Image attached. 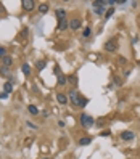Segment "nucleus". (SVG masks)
I'll return each instance as SVG.
<instances>
[{"label": "nucleus", "mask_w": 140, "mask_h": 159, "mask_svg": "<svg viewBox=\"0 0 140 159\" xmlns=\"http://www.w3.org/2000/svg\"><path fill=\"white\" fill-rule=\"evenodd\" d=\"M28 34H29V29H28V28H24V29H23V36L28 37Z\"/></svg>", "instance_id": "nucleus-27"}, {"label": "nucleus", "mask_w": 140, "mask_h": 159, "mask_svg": "<svg viewBox=\"0 0 140 159\" xmlns=\"http://www.w3.org/2000/svg\"><path fill=\"white\" fill-rule=\"evenodd\" d=\"M5 10H3V7H2V5H0V13H3Z\"/></svg>", "instance_id": "nucleus-30"}, {"label": "nucleus", "mask_w": 140, "mask_h": 159, "mask_svg": "<svg viewBox=\"0 0 140 159\" xmlns=\"http://www.w3.org/2000/svg\"><path fill=\"white\" fill-rule=\"evenodd\" d=\"M3 92L5 93H11L13 92V84L11 82H5L3 84Z\"/></svg>", "instance_id": "nucleus-16"}, {"label": "nucleus", "mask_w": 140, "mask_h": 159, "mask_svg": "<svg viewBox=\"0 0 140 159\" xmlns=\"http://www.w3.org/2000/svg\"><path fill=\"white\" fill-rule=\"evenodd\" d=\"M68 100H69V101L73 103L74 106H77V105H79V100H81V97H79V93L76 92V90H71L69 95H68Z\"/></svg>", "instance_id": "nucleus-4"}, {"label": "nucleus", "mask_w": 140, "mask_h": 159, "mask_svg": "<svg viewBox=\"0 0 140 159\" xmlns=\"http://www.w3.org/2000/svg\"><path fill=\"white\" fill-rule=\"evenodd\" d=\"M45 66H47V63L44 61V60H39V61H36V68H37L39 71H44V69H45Z\"/></svg>", "instance_id": "nucleus-17"}, {"label": "nucleus", "mask_w": 140, "mask_h": 159, "mask_svg": "<svg viewBox=\"0 0 140 159\" xmlns=\"http://www.w3.org/2000/svg\"><path fill=\"white\" fill-rule=\"evenodd\" d=\"M2 66L11 68V66H13V58H11V56H8V55H5V56L2 58Z\"/></svg>", "instance_id": "nucleus-8"}, {"label": "nucleus", "mask_w": 140, "mask_h": 159, "mask_svg": "<svg viewBox=\"0 0 140 159\" xmlns=\"http://www.w3.org/2000/svg\"><path fill=\"white\" fill-rule=\"evenodd\" d=\"M121 138H122L124 142H131V140L135 138V134H134L132 130H124L122 134H121Z\"/></svg>", "instance_id": "nucleus-5"}, {"label": "nucleus", "mask_w": 140, "mask_h": 159, "mask_svg": "<svg viewBox=\"0 0 140 159\" xmlns=\"http://www.w3.org/2000/svg\"><path fill=\"white\" fill-rule=\"evenodd\" d=\"M81 24H82V21L77 19V18H74V19H69V29H71V31H77V29L81 28Z\"/></svg>", "instance_id": "nucleus-6"}, {"label": "nucleus", "mask_w": 140, "mask_h": 159, "mask_svg": "<svg viewBox=\"0 0 140 159\" xmlns=\"http://www.w3.org/2000/svg\"><path fill=\"white\" fill-rule=\"evenodd\" d=\"M21 72L24 74L26 77H29V76H31V68H29V64H28V63H24V64L21 66Z\"/></svg>", "instance_id": "nucleus-13"}, {"label": "nucleus", "mask_w": 140, "mask_h": 159, "mask_svg": "<svg viewBox=\"0 0 140 159\" xmlns=\"http://www.w3.org/2000/svg\"><path fill=\"white\" fill-rule=\"evenodd\" d=\"M0 98H2V100H7V98H8V93H5V92H2V93H0Z\"/></svg>", "instance_id": "nucleus-26"}, {"label": "nucleus", "mask_w": 140, "mask_h": 159, "mask_svg": "<svg viewBox=\"0 0 140 159\" xmlns=\"http://www.w3.org/2000/svg\"><path fill=\"white\" fill-rule=\"evenodd\" d=\"M58 125H60V127H65L66 122H65V121H58Z\"/></svg>", "instance_id": "nucleus-29"}, {"label": "nucleus", "mask_w": 140, "mask_h": 159, "mask_svg": "<svg viewBox=\"0 0 140 159\" xmlns=\"http://www.w3.org/2000/svg\"><path fill=\"white\" fill-rule=\"evenodd\" d=\"M105 52H108V53H114L116 50H118V42L114 40V39H111V40H108L106 44H105Z\"/></svg>", "instance_id": "nucleus-2"}, {"label": "nucleus", "mask_w": 140, "mask_h": 159, "mask_svg": "<svg viewBox=\"0 0 140 159\" xmlns=\"http://www.w3.org/2000/svg\"><path fill=\"white\" fill-rule=\"evenodd\" d=\"M42 159H50V158H42Z\"/></svg>", "instance_id": "nucleus-31"}, {"label": "nucleus", "mask_w": 140, "mask_h": 159, "mask_svg": "<svg viewBox=\"0 0 140 159\" xmlns=\"http://www.w3.org/2000/svg\"><path fill=\"white\" fill-rule=\"evenodd\" d=\"M0 76H2V77H10V68L2 66V68H0Z\"/></svg>", "instance_id": "nucleus-15"}, {"label": "nucleus", "mask_w": 140, "mask_h": 159, "mask_svg": "<svg viewBox=\"0 0 140 159\" xmlns=\"http://www.w3.org/2000/svg\"><path fill=\"white\" fill-rule=\"evenodd\" d=\"M26 125L31 127V129H34V130H37V125H36V124H32L31 121H26Z\"/></svg>", "instance_id": "nucleus-23"}, {"label": "nucleus", "mask_w": 140, "mask_h": 159, "mask_svg": "<svg viewBox=\"0 0 140 159\" xmlns=\"http://www.w3.org/2000/svg\"><path fill=\"white\" fill-rule=\"evenodd\" d=\"M114 82H116V85H118V87H119V85H122V84H121V81H119L118 77H114Z\"/></svg>", "instance_id": "nucleus-28"}, {"label": "nucleus", "mask_w": 140, "mask_h": 159, "mask_svg": "<svg viewBox=\"0 0 140 159\" xmlns=\"http://www.w3.org/2000/svg\"><path fill=\"white\" fill-rule=\"evenodd\" d=\"M55 15H57V19L61 21V19H66V11L63 8H58L57 11H55Z\"/></svg>", "instance_id": "nucleus-12"}, {"label": "nucleus", "mask_w": 140, "mask_h": 159, "mask_svg": "<svg viewBox=\"0 0 140 159\" xmlns=\"http://www.w3.org/2000/svg\"><path fill=\"white\" fill-rule=\"evenodd\" d=\"M79 121H81V125L84 127V129H90V127H94V117L89 114H81V117H79Z\"/></svg>", "instance_id": "nucleus-1"}, {"label": "nucleus", "mask_w": 140, "mask_h": 159, "mask_svg": "<svg viewBox=\"0 0 140 159\" xmlns=\"http://www.w3.org/2000/svg\"><path fill=\"white\" fill-rule=\"evenodd\" d=\"M113 15H114V7H111V8H110L106 13H105V19H110Z\"/></svg>", "instance_id": "nucleus-20"}, {"label": "nucleus", "mask_w": 140, "mask_h": 159, "mask_svg": "<svg viewBox=\"0 0 140 159\" xmlns=\"http://www.w3.org/2000/svg\"><path fill=\"white\" fill-rule=\"evenodd\" d=\"M28 111H29V114H32V116L40 114V109H37V106H36V105H29L28 106Z\"/></svg>", "instance_id": "nucleus-11"}, {"label": "nucleus", "mask_w": 140, "mask_h": 159, "mask_svg": "<svg viewBox=\"0 0 140 159\" xmlns=\"http://www.w3.org/2000/svg\"><path fill=\"white\" fill-rule=\"evenodd\" d=\"M87 105V98H81V100H79V108H84V106Z\"/></svg>", "instance_id": "nucleus-22"}, {"label": "nucleus", "mask_w": 140, "mask_h": 159, "mask_svg": "<svg viewBox=\"0 0 140 159\" xmlns=\"http://www.w3.org/2000/svg\"><path fill=\"white\" fill-rule=\"evenodd\" d=\"M57 101L60 103V105H66V103H68V95H65V93H57Z\"/></svg>", "instance_id": "nucleus-10"}, {"label": "nucleus", "mask_w": 140, "mask_h": 159, "mask_svg": "<svg viewBox=\"0 0 140 159\" xmlns=\"http://www.w3.org/2000/svg\"><path fill=\"white\" fill-rule=\"evenodd\" d=\"M68 84H73V85H77V77H76L74 74H71V76H68Z\"/></svg>", "instance_id": "nucleus-18"}, {"label": "nucleus", "mask_w": 140, "mask_h": 159, "mask_svg": "<svg viewBox=\"0 0 140 159\" xmlns=\"http://www.w3.org/2000/svg\"><path fill=\"white\" fill-rule=\"evenodd\" d=\"M90 36H92V29L85 28V29H84V32H82V37H84V39H87V37H90Z\"/></svg>", "instance_id": "nucleus-21"}, {"label": "nucleus", "mask_w": 140, "mask_h": 159, "mask_svg": "<svg viewBox=\"0 0 140 159\" xmlns=\"http://www.w3.org/2000/svg\"><path fill=\"white\" fill-rule=\"evenodd\" d=\"M21 7H23L24 11H32V10L36 8V2H34V0H23V2H21Z\"/></svg>", "instance_id": "nucleus-3"}, {"label": "nucleus", "mask_w": 140, "mask_h": 159, "mask_svg": "<svg viewBox=\"0 0 140 159\" xmlns=\"http://www.w3.org/2000/svg\"><path fill=\"white\" fill-rule=\"evenodd\" d=\"M39 11H40L42 15H45V13L48 11V5H47V3H40V5H39Z\"/></svg>", "instance_id": "nucleus-19"}, {"label": "nucleus", "mask_w": 140, "mask_h": 159, "mask_svg": "<svg viewBox=\"0 0 140 159\" xmlns=\"http://www.w3.org/2000/svg\"><path fill=\"white\" fill-rule=\"evenodd\" d=\"M68 28H69V21H68V19L58 21V26H57V31H58V32H61V31H66Z\"/></svg>", "instance_id": "nucleus-7"}, {"label": "nucleus", "mask_w": 140, "mask_h": 159, "mask_svg": "<svg viewBox=\"0 0 140 159\" xmlns=\"http://www.w3.org/2000/svg\"><path fill=\"white\" fill-rule=\"evenodd\" d=\"M5 55H7V52H5V48H3V47H0V60H2V58H3Z\"/></svg>", "instance_id": "nucleus-24"}, {"label": "nucleus", "mask_w": 140, "mask_h": 159, "mask_svg": "<svg viewBox=\"0 0 140 159\" xmlns=\"http://www.w3.org/2000/svg\"><path fill=\"white\" fill-rule=\"evenodd\" d=\"M57 84H58V85H68V77H66V76H65V74H60V76H57Z\"/></svg>", "instance_id": "nucleus-9"}, {"label": "nucleus", "mask_w": 140, "mask_h": 159, "mask_svg": "<svg viewBox=\"0 0 140 159\" xmlns=\"http://www.w3.org/2000/svg\"><path fill=\"white\" fill-rule=\"evenodd\" d=\"M79 145H81V146H85V145H90L92 143V138L90 137H82V138H79Z\"/></svg>", "instance_id": "nucleus-14"}, {"label": "nucleus", "mask_w": 140, "mask_h": 159, "mask_svg": "<svg viewBox=\"0 0 140 159\" xmlns=\"http://www.w3.org/2000/svg\"><path fill=\"white\" fill-rule=\"evenodd\" d=\"M118 61H119V64H126V58H124V56H118Z\"/></svg>", "instance_id": "nucleus-25"}]
</instances>
